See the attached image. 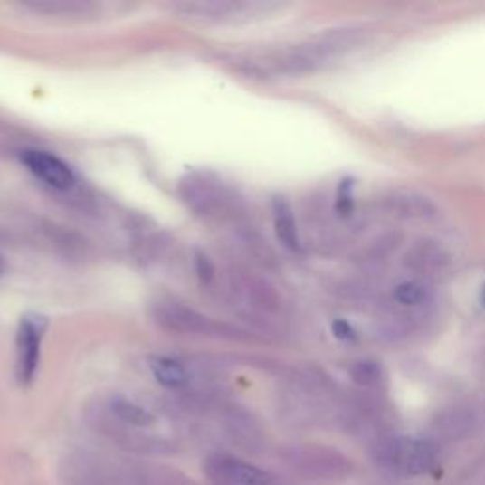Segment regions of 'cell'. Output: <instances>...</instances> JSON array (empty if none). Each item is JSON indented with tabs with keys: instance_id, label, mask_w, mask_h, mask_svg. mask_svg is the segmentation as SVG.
Returning <instances> with one entry per match:
<instances>
[{
	"instance_id": "7",
	"label": "cell",
	"mask_w": 485,
	"mask_h": 485,
	"mask_svg": "<svg viewBox=\"0 0 485 485\" xmlns=\"http://www.w3.org/2000/svg\"><path fill=\"white\" fill-rule=\"evenodd\" d=\"M434 300L433 290L421 279L400 281L393 287V301L398 308L408 311H421L429 308Z\"/></svg>"
},
{
	"instance_id": "12",
	"label": "cell",
	"mask_w": 485,
	"mask_h": 485,
	"mask_svg": "<svg viewBox=\"0 0 485 485\" xmlns=\"http://www.w3.org/2000/svg\"><path fill=\"white\" fill-rule=\"evenodd\" d=\"M110 410L119 421L133 424V427H148V424L154 423V415L147 408L138 406L137 402L128 398H114Z\"/></svg>"
},
{
	"instance_id": "9",
	"label": "cell",
	"mask_w": 485,
	"mask_h": 485,
	"mask_svg": "<svg viewBox=\"0 0 485 485\" xmlns=\"http://www.w3.org/2000/svg\"><path fill=\"white\" fill-rule=\"evenodd\" d=\"M402 242L400 232H383L376 235L372 241H368L358 252L357 262L362 266H376L379 262H385Z\"/></svg>"
},
{
	"instance_id": "2",
	"label": "cell",
	"mask_w": 485,
	"mask_h": 485,
	"mask_svg": "<svg viewBox=\"0 0 485 485\" xmlns=\"http://www.w3.org/2000/svg\"><path fill=\"white\" fill-rule=\"evenodd\" d=\"M379 211L396 220L431 222L440 216L434 201L415 190H393L379 199Z\"/></svg>"
},
{
	"instance_id": "16",
	"label": "cell",
	"mask_w": 485,
	"mask_h": 485,
	"mask_svg": "<svg viewBox=\"0 0 485 485\" xmlns=\"http://www.w3.org/2000/svg\"><path fill=\"white\" fill-rule=\"evenodd\" d=\"M5 271H6V264H5L3 256H0V275H5Z\"/></svg>"
},
{
	"instance_id": "8",
	"label": "cell",
	"mask_w": 485,
	"mask_h": 485,
	"mask_svg": "<svg viewBox=\"0 0 485 485\" xmlns=\"http://www.w3.org/2000/svg\"><path fill=\"white\" fill-rule=\"evenodd\" d=\"M273 224H275V233L282 245L292 252H298L301 249V242H300L296 218H294L289 201L281 195L273 199Z\"/></svg>"
},
{
	"instance_id": "5",
	"label": "cell",
	"mask_w": 485,
	"mask_h": 485,
	"mask_svg": "<svg viewBox=\"0 0 485 485\" xmlns=\"http://www.w3.org/2000/svg\"><path fill=\"white\" fill-rule=\"evenodd\" d=\"M207 472L228 485H277L275 478L254 464L230 455H216L209 459Z\"/></svg>"
},
{
	"instance_id": "11",
	"label": "cell",
	"mask_w": 485,
	"mask_h": 485,
	"mask_svg": "<svg viewBox=\"0 0 485 485\" xmlns=\"http://www.w3.org/2000/svg\"><path fill=\"white\" fill-rule=\"evenodd\" d=\"M349 376L358 387H364V389H376L383 381H385V370H383L381 362L370 357H362V358L353 360L349 368Z\"/></svg>"
},
{
	"instance_id": "17",
	"label": "cell",
	"mask_w": 485,
	"mask_h": 485,
	"mask_svg": "<svg viewBox=\"0 0 485 485\" xmlns=\"http://www.w3.org/2000/svg\"><path fill=\"white\" fill-rule=\"evenodd\" d=\"M483 306H485V285H483Z\"/></svg>"
},
{
	"instance_id": "4",
	"label": "cell",
	"mask_w": 485,
	"mask_h": 485,
	"mask_svg": "<svg viewBox=\"0 0 485 485\" xmlns=\"http://www.w3.org/2000/svg\"><path fill=\"white\" fill-rule=\"evenodd\" d=\"M22 164L53 190H71L76 185V175L69 164L46 150L27 148L19 154Z\"/></svg>"
},
{
	"instance_id": "6",
	"label": "cell",
	"mask_w": 485,
	"mask_h": 485,
	"mask_svg": "<svg viewBox=\"0 0 485 485\" xmlns=\"http://www.w3.org/2000/svg\"><path fill=\"white\" fill-rule=\"evenodd\" d=\"M389 462L408 474H423L434 464V453L429 443L412 438H398L385 446Z\"/></svg>"
},
{
	"instance_id": "13",
	"label": "cell",
	"mask_w": 485,
	"mask_h": 485,
	"mask_svg": "<svg viewBox=\"0 0 485 485\" xmlns=\"http://www.w3.org/2000/svg\"><path fill=\"white\" fill-rule=\"evenodd\" d=\"M334 213L338 218H349L355 213V194H353V182L343 180L334 201Z\"/></svg>"
},
{
	"instance_id": "1",
	"label": "cell",
	"mask_w": 485,
	"mask_h": 485,
	"mask_svg": "<svg viewBox=\"0 0 485 485\" xmlns=\"http://www.w3.org/2000/svg\"><path fill=\"white\" fill-rule=\"evenodd\" d=\"M48 330V319L38 313H25L19 320L17 336H15V374L22 385H31L34 381L38 364H40V349Z\"/></svg>"
},
{
	"instance_id": "3",
	"label": "cell",
	"mask_w": 485,
	"mask_h": 485,
	"mask_svg": "<svg viewBox=\"0 0 485 485\" xmlns=\"http://www.w3.org/2000/svg\"><path fill=\"white\" fill-rule=\"evenodd\" d=\"M404 268L417 277H438L448 273L452 268V254L440 241L431 237H421L414 241L402 258Z\"/></svg>"
},
{
	"instance_id": "14",
	"label": "cell",
	"mask_w": 485,
	"mask_h": 485,
	"mask_svg": "<svg viewBox=\"0 0 485 485\" xmlns=\"http://www.w3.org/2000/svg\"><path fill=\"white\" fill-rule=\"evenodd\" d=\"M195 270L201 281H211L214 275V266L211 258L205 252H197L195 254Z\"/></svg>"
},
{
	"instance_id": "15",
	"label": "cell",
	"mask_w": 485,
	"mask_h": 485,
	"mask_svg": "<svg viewBox=\"0 0 485 485\" xmlns=\"http://www.w3.org/2000/svg\"><path fill=\"white\" fill-rule=\"evenodd\" d=\"M332 334L341 341H355L357 339V332L353 330V327L349 325L347 320H341V319L332 322Z\"/></svg>"
},
{
	"instance_id": "10",
	"label": "cell",
	"mask_w": 485,
	"mask_h": 485,
	"mask_svg": "<svg viewBox=\"0 0 485 485\" xmlns=\"http://www.w3.org/2000/svg\"><path fill=\"white\" fill-rule=\"evenodd\" d=\"M148 366H150L154 379L159 383V385H164L167 389H178L188 383L186 368L171 357H164V355L150 357Z\"/></svg>"
}]
</instances>
